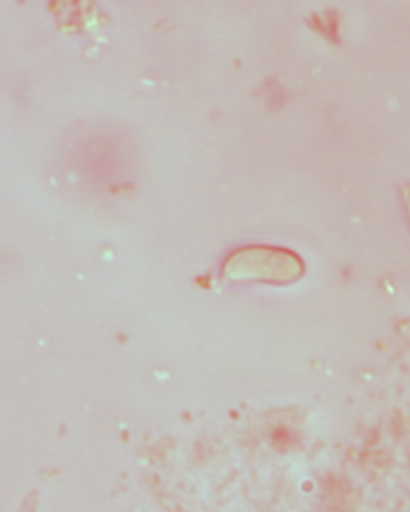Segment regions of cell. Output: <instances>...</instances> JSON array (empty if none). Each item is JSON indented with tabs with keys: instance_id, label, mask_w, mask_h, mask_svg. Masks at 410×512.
I'll return each instance as SVG.
<instances>
[{
	"instance_id": "1",
	"label": "cell",
	"mask_w": 410,
	"mask_h": 512,
	"mask_svg": "<svg viewBox=\"0 0 410 512\" xmlns=\"http://www.w3.org/2000/svg\"><path fill=\"white\" fill-rule=\"evenodd\" d=\"M239 271L258 279L274 280V282H290L297 279L303 272V263L294 253L271 248H257L254 252L242 256Z\"/></svg>"
}]
</instances>
